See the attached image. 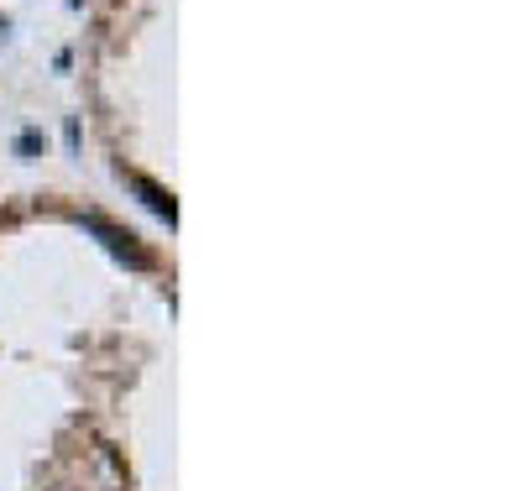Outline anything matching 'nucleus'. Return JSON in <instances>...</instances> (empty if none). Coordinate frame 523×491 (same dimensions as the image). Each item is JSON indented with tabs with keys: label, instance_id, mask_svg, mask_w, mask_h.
<instances>
[{
	"label": "nucleus",
	"instance_id": "nucleus-1",
	"mask_svg": "<svg viewBox=\"0 0 523 491\" xmlns=\"http://www.w3.org/2000/svg\"><path fill=\"white\" fill-rule=\"evenodd\" d=\"M79 225H84V230H89V236H95V241H100V246H105L110 256H121V262H126V267H152V256H147L142 246H136V236H131V230H121V225H110L105 215H84Z\"/></svg>",
	"mask_w": 523,
	"mask_h": 491
},
{
	"label": "nucleus",
	"instance_id": "nucleus-2",
	"mask_svg": "<svg viewBox=\"0 0 523 491\" xmlns=\"http://www.w3.org/2000/svg\"><path fill=\"white\" fill-rule=\"evenodd\" d=\"M131 189H136V194H142V204L152 209V215H163L168 225L178 220V204H173V194H168V189H157V183H152V178H142V173H131Z\"/></svg>",
	"mask_w": 523,
	"mask_h": 491
},
{
	"label": "nucleus",
	"instance_id": "nucleus-3",
	"mask_svg": "<svg viewBox=\"0 0 523 491\" xmlns=\"http://www.w3.org/2000/svg\"><path fill=\"white\" fill-rule=\"evenodd\" d=\"M0 32H6V21H0Z\"/></svg>",
	"mask_w": 523,
	"mask_h": 491
}]
</instances>
